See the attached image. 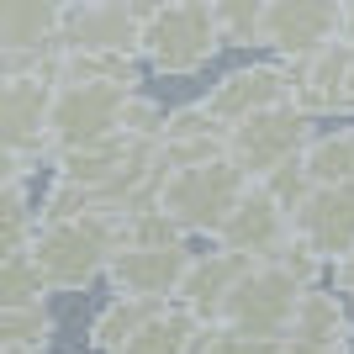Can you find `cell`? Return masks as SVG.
<instances>
[{"label":"cell","instance_id":"1","mask_svg":"<svg viewBox=\"0 0 354 354\" xmlns=\"http://www.w3.org/2000/svg\"><path fill=\"white\" fill-rule=\"evenodd\" d=\"M117 249V217L111 212H64V217H37L32 227V265L43 275L48 296H74L106 275V259Z\"/></svg>","mask_w":354,"mask_h":354},{"label":"cell","instance_id":"2","mask_svg":"<svg viewBox=\"0 0 354 354\" xmlns=\"http://www.w3.org/2000/svg\"><path fill=\"white\" fill-rule=\"evenodd\" d=\"M243 185H249V175H243L227 153H212V159L164 169L153 207L175 222L185 238H212V233H217V222L227 217V207L238 201Z\"/></svg>","mask_w":354,"mask_h":354},{"label":"cell","instance_id":"3","mask_svg":"<svg viewBox=\"0 0 354 354\" xmlns=\"http://www.w3.org/2000/svg\"><path fill=\"white\" fill-rule=\"evenodd\" d=\"M222 48L212 0H175L143 16L138 27V53L153 74H201Z\"/></svg>","mask_w":354,"mask_h":354},{"label":"cell","instance_id":"4","mask_svg":"<svg viewBox=\"0 0 354 354\" xmlns=\"http://www.w3.org/2000/svg\"><path fill=\"white\" fill-rule=\"evenodd\" d=\"M133 90L127 85H106V80H64L48 95V159L53 153H69V148H85L95 138H111L122 122V106H127Z\"/></svg>","mask_w":354,"mask_h":354},{"label":"cell","instance_id":"5","mask_svg":"<svg viewBox=\"0 0 354 354\" xmlns=\"http://www.w3.org/2000/svg\"><path fill=\"white\" fill-rule=\"evenodd\" d=\"M312 138V117L296 101H275L265 111H249L243 122H233L222 133V153L243 169L249 180H265L270 169H281L286 159H296Z\"/></svg>","mask_w":354,"mask_h":354},{"label":"cell","instance_id":"6","mask_svg":"<svg viewBox=\"0 0 354 354\" xmlns=\"http://www.w3.org/2000/svg\"><path fill=\"white\" fill-rule=\"evenodd\" d=\"M301 291H307L301 281H291L286 270L259 259V265H249L233 281V291H227V301H222V312H217V323L238 328V333H254V339H281L286 323H291V312H296V301H301Z\"/></svg>","mask_w":354,"mask_h":354},{"label":"cell","instance_id":"7","mask_svg":"<svg viewBox=\"0 0 354 354\" xmlns=\"http://www.w3.org/2000/svg\"><path fill=\"white\" fill-rule=\"evenodd\" d=\"M191 265V249L185 238H117V249L106 259V275L101 281L111 286V296H143V301H169Z\"/></svg>","mask_w":354,"mask_h":354},{"label":"cell","instance_id":"8","mask_svg":"<svg viewBox=\"0 0 354 354\" xmlns=\"http://www.w3.org/2000/svg\"><path fill=\"white\" fill-rule=\"evenodd\" d=\"M333 37H344V0H270L259 21V48L281 53L286 64L317 53Z\"/></svg>","mask_w":354,"mask_h":354},{"label":"cell","instance_id":"9","mask_svg":"<svg viewBox=\"0 0 354 354\" xmlns=\"http://www.w3.org/2000/svg\"><path fill=\"white\" fill-rule=\"evenodd\" d=\"M48 85L37 69H11L0 74V148H11L32 164H48Z\"/></svg>","mask_w":354,"mask_h":354},{"label":"cell","instance_id":"10","mask_svg":"<svg viewBox=\"0 0 354 354\" xmlns=\"http://www.w3.org/2000/svg\"><path fill=\"white\" fill-rule=\"evenodd\" d=\"M291 233V212L275 201V196L259 185V180H249L243 191H238V201L227 207V217L217 222V233H212V243L227 254H243V259H270L275 254V243Z\"/></svg>","mask_w":354,"mask_h":354},{"label":"cell","instance_id":"11","mask_svg":"<svg viewBox=\"0 0 354 354\" xmlns=\"http://www.w3.org/2000/svg\"><path fill=\"white\" fill-rule=\"evenodd\" d=\"M349 349H354V312L333 291L307 286L281 333V354H349Z\"/></svg>","mask_w":354,"mask_h":354},{"label":"cell","instance_id":"12","mask_svg":"<svg viewBox=\"0 0 354 354\" xmlns=\"http://www.w3.org/2000/svg\"><path fill=\"white\" fill-rule=\"evenodd\" d=\"M291 233L323 254L328 265L354 249V185H312L291 207Z\"/></svg>","mask_w":354,"mask_h":354},{"label":"cell","instance_id":"13","mask_svg":"<svg viewBox=\"0 0 354 354\" xmlns=\"http://www.w3.org/2000/svg\"><path fill=\"white\" fill-rule=\"evenodd\" d=\"M138 11L127 0H90V6H64L59 48L80 53H138Z\"/></svg>","mask_w":354,"mask_h":354},{"label":"cell","instance_id":"14","mask_svg":"<svg viewBox=\"0 0 354 354\" xmlns=\"http://www.w3.org/2000/svg\"><path fill=\"white\" fill-rule=\"evenodd\" d=\"M275 101H291V64H249V69L222 74L201 106H207L212 117L222 122V133H227L233 122H243L249 111H265V106H275Z\"/></svg>","mask_w":354,"mask_h":354},{"label":"cell","instance_id":"15","mask_svg":"<svg viewBox=\"0 0 354 354\" xmlns=\"http://www.w3.org/2000/svg\"><path fill=\"white\" fill-rule=\"evenodd\" d=\"M349 59L354 43L349 37H333L317 53L291 64V101L307 111V117H328V111H344V85H349Z\"/></svg>","mask_w":354,"mask_h":354},{"label":"cell","instance_id":"16","mask_svg":"<svg viewBox=\"0 0 354 354\" xmlns=\"http://www.w3.org/2000/svg\"><path fill=\"white\" fill-rule=\"evenodd\" d=\"M254 259H243V254H227V249H212V254H191V265H185V275H180L175 286V307H185L196 317V323H217L222 301H227V291H233V281L249 270Z\"/></svg>","mask_w":354,"mask_h":354},{"label":"cell","instance_id":"17","mask_svg":"<svg viewBox=\"0 0 354 354\" xmlns=\"http://www.w3.org/2000/svg\"><path fill=\"white\" fill-rule=\"evenodd\" d=\"M59 27H64V0H0V48L21 64L59 48Z\"/></svg>","mask_w":354,"mask_h":354},{"label":"cell","instance_id":"18","mask_svg":"<svg viewBox=\"0 0 354 354\" xmlns=\"http://www.w3.org/2000/svg\"><path fill=\"white\" fill-rule=\"evenodd\" d=\"M153 153H159L164 169L212 159V153H222V122L212 117L201 101L196 106H175V111H164L159 133H153Z\"/></svg>","mask_w":354,"mask_h":354},{"label":"cell","instance_id":"19","mask_svg":"<svg viewBox=\"0 0 354 354\" xmlns=\"http://www.w3.org/2000/svg\"><path fill=\"white\" fill-rule=\"evenodd\" d=\"M201 328H207V323H196L185 307H175V301H159V307H153L143 323H138V333L122 344L117 354H196Z\"/></svg>","mask_w":354,"mask_h":354},{"label":"cell","instance_id":"20","mask_svg":"<svg viewBox=\"0 0 354 354\" xmlns=\"http://www.w3.org/2000/svg\"><path fill=\"white\" fill-rule=\"evenodd\" d=\"M301 169L312 185H354V127L312 133L301 148Z\"/></svg>","mask_w":354,"mask_h":354},{"label":"cell","instance_id":"21","mask_svg":"<svg viewBox=\"0 0 354 354\" xmlns=\"http://www.w3.org/2000/svg\"><path fill=\"white\" fill-rule=\"evenodd\" d=\"M153 307H159V301H143V296H111V301L90 317V349L95 354H117Z\"/></svg>","mask_w":354,"mask_h":354},{"label":"cell","instance_id":"22","mask_svg":"<svg viewBox=\"0 0 354 354\" xmlns=\"http://www.w3.org/2000/svg\"><path fill=\"white\" fill-rule=\"evenodd\" d=\"M59 323H53V312L48 301L37 307H6L0 312V349H21V354H43L53 344Z\"/></svg>","mask_w":354,"mask_h":354},{"label":"cell","instance_id":"23","mask_svg":"<svg viewBox=\"0 0 354 354\" xmlns=\"http://www.w3.org/2000/svg\"><path fill=\"white\" fill-rule=\"evenodd\" d=\"M32 227H37V207H32L27 185H6L0 191V259H11L32 243Z\"/></svg>","mask_w":354,"mask_h":354},{"label":"cell","instance_id":"24","mask_svg":"<svg viewBox=\"0 0 354 354\" xmlns=\"http://www.w3.org/2000/svg\"><path fill=\"white\" fill-rule=\"evenodd\" d=\"M270 0H212L222 48H254L259 43V21H265Z\"/></svg>","mask_w":354,"mask_h":354},{"label":"cell","instance_id":"25","mask_svg":"<svg viewBox=\"0 0 354 354\" xmlns=\"http://www.w3.org/2000/svg\"><path fill=\"white\" fill-rule=\"evenodd\" d=\"M37 301H48V286L43 275H37V265H32V254H11V259H0V312L6 307H37Z\"/></svg>","mask_w":354,"mask_h":354},{"label":"cell","instance_id":"26","mask_svg":"<svg viewBox=\"0 0 354 354\" xmlns=\"http://www.w3.org/2000/svg\"><path fill=\"white\" fill-rule=\"evenodd\" d=\"M270 265L286 270V275H291V281H301V286H317V275L328 270V259L312 249V243H301L296 233H286L281 243H275V254H270Z\"/></svg>","mask_w":354,"mask_h":354},{"label":"cell","instance_id":"27","mask_svg":"<svg viewBox=\"0 0 354 354\" xmlns=\"http://www.w3.org/2000/svg\"><path fill=\"white\" fill-rule=\"evenodd\" d=\"M196 354H281V339H254V333H238V328L207 323L201 339H196Z\"/></svg>","mask_w":354,"mask_h":354},{"label":"cell","instance_id":"28","mask_svg":"<svg viewBox=\"0 0 354 354\" xmlns=\"http://www.w3.org/2000/svg\"><path fill=\"white\" fill-rule=\"evenodd\" d=\"M328 275H333V296H339L344 307L354 312V249H349V254H339V259L328 265Z\"/></svg>","mask_w":354,"mask_h":354},{"label":"cell","instance_id":"29","mask_svg":"<svg viewBox=\"0 0 354 354\" xmlns=\"http://www.w3.org/2000/svg\"><path fill=\"white\" fill-rule=\"evenodd\" d=\"M32 169H37L32 159H21V153H11V148H0V191H6V185H27Z\"/></svg>","mask_w":354,"mask_h":354},{"label":"cell","instance_id":"30","mask_svg":"<svg viewBox=\"0 0 354 354\" xmlns=\"http://www.w3.org/2000/svg\"><path fill=\"white\" fill-rule=\"evenodd\" d=\"M127 6H133V11H138V21H143L148 11H159V6H175V0H127Z\"/></svg>","mask_w":354,"mask_h":354},{"label":"cell","instance_id":"31","mask_svg":"<svg viewBox=\"0 0 354 354\" xmlns=\"http://www.w3.org/2000/svg\"><path fill=\"white\" fill-rule=\"evenodd\" d=\"M344 37L354 43V0H344Z\"/></svg>","mask_w":354,"mask_h":354},{"label":"cell","instance_id":"32","mask_svg":"<svg viewBox=\"0 0 354 354\" xmlns=\"http://www.w3.org/2000/svg\"><path fill=\"white\" fill-rule=\"evenodd\" d=\"M344 111H354V59H349V85H344Z\"/></svg>","mask_w":354,"mask_h":354},{"label":"cell","instance_id":"33","mask_svg":"<svg viewBox=\"0 0 354 354\" xmlns=\"http://www.w3.org/2000/svg\"><path fill=\"white\" fill-rule=\"evenodd\" d=\"M11 69H27V64H21V59H11V53L0 48V74H11Z\"/></svg>","mask_w":354,"mask_h":354},{"label":"cell","instance_id":"34","mask_svg":"<svg viewBox=\"0 0 354 354\" xmlns=\"http://www.w3.org/2000/svg\"><path fill=\"white\" fill-rule=\"evenodd\" d=\"M64 6H90V0H64Z\"/></svg>","mask_w":354,"mask_h":354},{"label":"cell","instance_id":"35","mask_svg":"<svg viewBox=\"0 0 354 354\" xmlns=\"http://www.w3.org/2000/svg\"><path fill=\"white\" fill-rule=\"evenodd\" d=\"M0 354H21V349H0Z\"/></svg>","mask_w":354,"mask_h":354}]
</instances>
